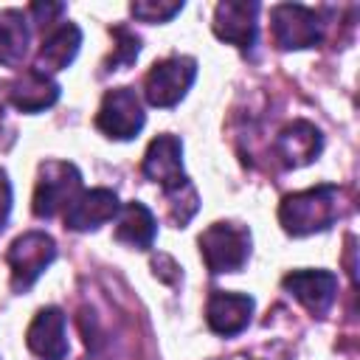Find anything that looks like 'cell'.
<instances>
[{
    "mask_svg": "<svg viewBox=\"0 0 360 360\" xmlns=\"http://www.w3.org/2000/svg\"><path fill=\"white\" fill-rule=\"evenodd\" d=\"M8 98L22 112H39V110H48L59 98V84L48 73L28 68L8 82Z\"/></svg>",
    "mask_w": 360,
    "mask_h": 360,
    "instance_id": "5bb4252c",
    "label": "cell"
},
{
    "mask_svg": "<svg viewBox=\"0 0 360 360\" xmlns=\"http://www.w3.org/2000/svg\"><path fill=\"white\" fill-rule=\"evenodd\" d=\"M62 11H65V6H59V3H53V6L34 3V6H31V14L37 17V22H51V17H53V14H62Z\"/></svg>",
    "mask_w": 360,
    "mask_h": 360,
    "instance_id": "7402d4cb",
    "label": "cell"
},
{
    "mask_svg": "<svg viewBox=\"0 0 360 360\" xmlns=\"http://www.w3.org/2000/svg\"><path fill=\"white\" fill-rule=\"evenodd\" d=\"M141 169L163 191H174L183 183H188V177L183 174V143H180V138L177 135H169V132L166 135H158L149 143Z\"/></svg>",
    "mask_w": 360,
    "mask_h": 360,
    "instance_id": "ba28073f",
    "label": "cell"
},
{
    "mask_svg": "<svg viewBox=\"0 0 360 360\" xmlns=\"http://www.w3.org/2000/svg\"><path fill=\"white\" fill-rule=\"evenodd\" d=\"M284 290L295 295L312 315H323L338 292V276L329 270H292L284 276Z\"/></svg>",
    "mask_w": 360,
    "mask_h": 360,
    "instance_id": "30bf717a",
    "label": "cell"
},
{
    "mask_svg": "<svg viewBox=\"0 0 360 360\" xmlns=\"http://www.w3.org/2000/svg\"><path fill=\"white\" fill-rule=\"evenodd\" d=\"M197 79V62L191 56H169L152 65L143 82L146 101L152 107H174Z\"/></svg>",
    "mask_w": 360,
    "mask_h": 360,
    "instance_id": "5b68a950",
    "label": "cell"
},
{
    "mask_svg": "<svg viewBox=\"0 0 360 360\" xmlns=\"http://www.w3.org/2000/svg\"><path fill=\"white\" fill-rule=\"evenodd\" d=\"M256 14L259 3L225 0L214 11V34L236 48H250L256 42Z\"/></svg>",
    "mask_w": 360,
    "mask_h": 360,
    "instance_id": "7c38bea8",
    "label": "cell"
},
{
    "mask_svg": "<svg viewBox=\"0 0 360 360\" xmlns=\"http://www.w3.org/2000/svg\"><path fill=\"white\" fill-rule=\"evenodd\" d=\"M338 219V186H315L287 194L278 205V222L292 236L326 231Z\"/></svg>",
    "mask_w": 360,
    "mask_h": 360,
    "instance_id": "6da1fadb",
    "label": "cell"
},
{
    "mask_svg": "<svg viewBox=\"0 0 360 360\" xmlns=\"http://www.w3.org/2000/svg\"><path fill=\"white\" fill-rule=\"evenodd\" d=\"M28 349L42 360H65L68 354V332H65V312L59 307H45L37 312L25 332Z\"/></svg>",
    "mask_w": 360,
    "mask_h": 360,
    "instance_id": "8fae6325",
    "label": "cell"
},
{
    "mask_svg": "<svg viewBox=\"0 0 360 360\" xmlns=\"http://www.w3.org/2000/svg\"><path fill=\"white\" fill-rule=\"evenodd\" d=\"M155 233H158V222L143 202H127L124 208H118V225H115L118 242L146 250V248H152Z\"/></svg>",
    "mask_w": 360,
    "mask_h": 360,
    "instance_id": "e0dca14e",
    "label": "cell"
},
{
    "mask_svg": "<svg viewBox=\"0 0 360 360\" xmlns=\"http://www.w3.org/2000/svg\"><path fill=\"white\" fill-rule=\"evenodd\" d=\"M118 214V194L112 188H87L79 191L65 208V228L70 231H96Z\"/></svg>",
    "mask_w": 360,
    "mask_h": 360,
    "instance_id": "9c48e42d",
    "label": "cell"
},
{
    "mask_svg": "<svg viewBox=\"0 0 360 360\" xmlns=\"http://www.w3.org/2000/svg\"><path fill=\"white\" fill-rule=\"evenodd\" d=\"M321 149H323V135L309 121H292L276 138V155L290 169L312 163L321 155Z\"/></svg>",
    "mask_w": 360,
    "mask_h": 360,
    "instance_id": "4fadbf2b",
    "label": "cell"
},
{
    "mask_svg": "<svg viewBox=\"0 0 360 360\" xmlns=\"http://www.w3.org/2000/svg\"><path fill=\"white\" fill-rule=\"evenodd\" d=\"M250 315H253V298L242 292H214L205 307L208 326L225 338L239 335L250 323Z\"/></svg>",
    "mask_w": 360,
    "mask_h": 360,
    "instance_id": "9a60e30c",
    "label": "cell"
},
{
    "mask_svg": "<svg viewBox=\"0 0 360 360\" xmlns=\"http://www.w3.org/2000/svg\"><path fill=\"white\" fill-rule=\"evenodd\" d=\"M270 31L278 48L301 51L321 42V20L301 3H281L270 8Z\"/></svg>",
    "mask_w": 360,
    "mask_h": 360,
    "instance_id": "8992f818",
    "label": "cell"
},
{
    "mask_svg": "<svg viewBox=\"0 0 360 360\" xmlns=\"http://www.w3.org/2000/svg\"><path fill=\"white\" fill-rule=\"evenodd\" d=\"M115 37H118V48H115V56H110L107 70H118L121 65L135 62V56H138V51H141L138 37H135V34H129L127 28H115Z\"/></svg>",
    "mask_w": 360,
    "mask_h": 360,
    "instance_id": "ffe728a7",
    "label": "cell"
},
{
    "mask_svg": "<svg viewBox=\"0 0 360 360\" xmlns=\"http://www.w3.org/2000/svg\"><path fill=\"white\" fill-rule=\"evenodd\" d=\"M82 191V174L68 160H48L39 166V180L34 191V214L51 219Z\"/></svg>",
    "mask_w": 360,
    "mask_h": 360,
    "instance_id": "3957f363",
    "label": "cell"
},
{
    "mask_svg": "<svg viewBox=\"0 0 360 360\" xmlns=\"http://www.w3.org/2000/svg\"><path fill=\"white\" fill-rule=\"evenodd\" d=\"M183 3H166V0H141L132 3V17L143 20V22H169L174 14H180Z\"/></svg>",
    "mask_w": 360,
    "mask_h": 360,
    "instance_id": "d6986e66",
    "label": "cell"
},
{
    "mask_svg": "<svg viewBox=\"0 0 360 360\" xmlns=\"http://www.w3.org/2000/svg\"><path fill=\"white\" fill-rule=\"evenodd\" d=\"M28 22L20 8L0 11V65H20L28 51Z\"/></svg>",
    "mask_w": 360,
    "mask_h": 360,
    "instance_id": "ac0fdd59",
    "label": "cell"
},
{
    "mask_svg": "<svg viewBox=\"0 0 360 360\" xmlns=\"http://www.w3.org/2000/svg\"><path fill=\"white\" fill-rule=\"evenodd\" d=\"M79 45H82V31L79 25L73 22H62L59 28H53L42 45H39V53H37V70L42 73H51V70H62L68 68L76 53H79Z\"/></svg>",
    "mask_w": 360,
    "mask_h": 360,
    "instance_id": "2e32d148",
    "label": "cell"
},
{
    "mask_svg": "<svg viewBox=\"0 0 360 360\" xmlns=\"http://www.w3.org/2000/svg\"><path fill=\"white\" fill-rule=\"evenodd\" d=\"M53 256H56V242L51 233L28 231V233L17 236L6 253L14 290H28L42 276V270L53 262Z\"/></svg>",
    "mask_w": 360,
    "mask_h": 360,
    "instance_id": "277c9868",
    "label": "cell"
},
{
    "mask_svg": "<svg viewBox=\"0 0 360 360\" xmlns=\"http://www.w3.org/2000/svg\"><path fill=\"white\" fill-rule=\"evenodd\" d=\"M143 107L141 98L135 96L132 87H115L104 96L98 115H96V127L115 141H129L143 129Z\"/></svg>",
    "mask_w": 360,
    "mask_h": 360,
    "instance_id": "52a82bcc",
    "label": "cell"
},
{
    "mask_svg": "<svg viewBox=\"0 0 360 360\" xmlns=\"http://www.w3.org/2000/svg\"><path fill=\"white\" fill-rule=\"evenodd\" d=\"M8 211H11V183H8V174L0 169V228L8 219Z\"/></svg>",
    "mask_w": 360,
    "mask_h": 360,
    "instance_id": "44dd1931",
    "label": "cell"
},
{
    "mask_svg": "<svg viewBox=\"0 0 360 360\" xmlns=\"http://www.w3.org/2000/svg\"><path fill=\"white\" fill-rule=\"evenodd\" d=\"M200 253L211 273H236L250 256V231L236 222H214L200 236Z\"/></svg>",
    "mask_w": 360,
    "mask_h": 360,
    "instance_id": "7a4b0ae2",
    "label": "cell"
}]
</instances>
